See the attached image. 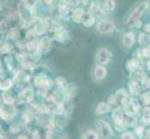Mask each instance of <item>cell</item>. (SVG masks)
I'll return each instance as SVG.
<instances>
[{"label":"cell","instance_id":"d6986e66","mask_svg":"<svg viewBox=\"0 0 150 139\" xmlns=\"http://www.w3.org/2000/svg\"><path fill=\"white\" fill-rule=\"evenodd\" d=\"M140 97L144 106H150V91L142 93L140 95Z\"/></svg>","mask_w":150,"mask_h":139},{"label":"cell","instance_id":"cb8c5ba5","mask_svg":"<svg viewBox=\"0 0 150 139\" xmlns=\"http://www.w3.org/2000/svg\"><path fill=\"white\" fill-rule=\"evenodd\" d=\"M120 137H121V139H136L134 133L132 132H130V131H125L121 135Z\"/></svg>","mask_w":150,"mask_h":139},{"label":"cell","instance_id":"484cf974","mask_svg":"<svg viewBox=\"0 0 150 139\" xmlns=\"http://www.w3.org/2000/svg\"><path fill=\"white\" fill-rule=\"evenodd\" d=\"M59 11H60L62 16L64 17V15H68V13H69V8H67L66 6H61L60 8H59Z\"/></svg>","mask_w":150,"mask_h":139},{"label":"cell","instance_id":"83f0119b","mask_svg":"<svg viewBox=\"0 0 150 139\" xmlns=\"http://www.w3.org/2000/svg\"><path fill=\"white\" fill-rule=\"evenodd\" d=\"M80 2V0H68V3L70 5H75V6H76V5H79Z\"/></svg>","mask_w":150,"mask_h":139},{"label":"cell","instance_id":"f1b7e54d","mask_svg":"<svg viewBox=\"0 0 150 139\" xmlns=\"http://www.w3.org/2000/svg\"><path fill=\"white\" fill-rule=\"evenodd\" d=\"M144 136L146 137V139H150V128L144 131Z\"/></svg>","mask_w":150,"mask_h":139},{"label":"cell","instance_id":"3957f363","mask_svg":"<svg viewBox=\"0 0 150 139\" xmlns=\"http://www.w3.org/2000/svg\"><path fill=\"white\" fill-rule=\"evenodd\" d=\"M116 29V24L109 20H101L97 23V31L100 34H107L113 33Z\"/></svg>","mask_w":150,"mask_h":139},{"label":"cell","instance_id":"30bf717a","mask_svg":"<svg viewBox=\"0 0 150 139\" xmlns=\"http://www.w3.org/2000/svg\"><path fill=\"white\" fill-rule=\"evenodd\" d=\"M126 69L130 71L131 73L138 71L139 69H140V61L135 58H132L131 59H129L126 62Z\"/></svg>","mask_w":150,"mask_h":139},{"label":"cell","instance_id":"f546056e","mask_svg":"<svg viewBox=\"0 0 150 139\" xmlns=\"http://www.w3.org/2000/svg\"><path fill=\"white\" fill-rule=\"evenodd\" d=\"M45 1V3H47V4H50L51 2H53L54 0H44Z\"/></svg>","mask_w":150,"mask_h":139},{"label":"cell","instance_id":"7402d4cb","mask_svg":"<svg viewBox=\"0 0 150 139\" xmlns=\"http://www.w3.org/2000/svg\"><path fill=\"white\" fill-rule=\"evenodd\" d=\"M23 98L25 96H26V98H25V101L26 102H29L33 99V96H34V93H33V90L31 89H26L24 92H23Z\"/></svg>","mask_w":150,"mask_h":139},{"label":"cell","instance_id":"8992f818","mask_svg":"<svg viewBox=\"0 0 150 139\" xmlns=\"http://www.w3.org/2000/svg\"><path fill=\"white\" fill-rule=\"evenodd\" d=\"M112 59V53L105 47H102L97 52V61L102 66L107 65Z\"/></svg>","mask_w":150,"mask_h":139},{"label":"cell","instance_id":"ba28073f","mask_svg":"<svg viewBox=\"0 0 150 139\" xmlns=\"http://www.w3.org/2000/svg\"><path fill=\"white\" fill-rule=\"evenodd\" d=\"M142 90L143 88L140 84L132 80L130 81V83H129V93H130L132 96L135 97L140 96L142 94Z\"/></svg>","mask_w":150,"mask_h":139},{"label":"cell","instance_id":"836d02e7","mask_svg":"<svg viewBox=\"0 0 150 139\" xmlns=\"http://www.w3.org/2000/svg\"><path fill=\"white\" fill-rule=\"evenodd\" d=\"M149 8H150V5H149Z\"/></svg>","mask_w":150,"mask_h":139},{"label":"cell","instance_id":"4316f807","mask_svg":"<svg viewBox=\"0 0 150 139\" xmlns=\"http://www.w3.org/2000/svg\"><path fill=\"white\" fill-rule=\"evenodd\" d=\"M144 30L147 34H150V23H147L144 26Z\"/></svg>","mask_w":150,"mask_h":139},{"label":"cell","instance_id":"d6a6232c","mask_svg":"<svg viewBox=\"0 0 150 139\" xmlns=\"http://www.w3.org/2000/svg\"><path fill=\"white\" fill-rule=\"evenodd\" d=\"M146 47H147V48H149V49H150V44H149V45H147V46H146Z\"/></svg>","mask_w":150,"mask_h":139},{"label":"cell","instance_id":"44dd1931","mask_svg":"<svg viewBox=\"0 0 150 139\" xmlns=\"http://www.w3.org/2000/svg\"><path fill=\"white\" fill-rule=\"evenodd\" d=\"M49 83V80L46 78L45 76H39L35 79V85H38V86H46L47 84Z\"/></svg>","mask_w":150,"mask_h":139},{"label":"cell","instance_id":"ac0fdd59","mask_svg":"<svg viewBox=\"0 0 150 139\" xmlns=\"http://www.w3.org/2000/svg\"><path fill=\"white\" fill-rule=\"evenodd\" d=\"M116 1L115 0H105L103 2V7L107 10V11H113L116 8Z\"/></svg>","mask_w":150,"mask_h":139},{"label":"cell","instance_id":"5b68a950","mask_svg":"<svg viewBox=\"0 0 150 139\" xmlns=\"http://www.w3.org/2000/svg\"><path fill=\"white\" fill-rule=\"evenodd\" d=\"M113 121L115 123L116 127L120 130H123L124 128L127 127L125 124V118H124V111L121 108H117L113 110Z\"/></svg>","mask_w":150,"mask_h":139},{"label":"cell","instance_id":"d4e9b609","mask_svg":"<svg viewBox=\"0 0 150 139\" xmlns=\"http://www.w3.org/2000/svg\"><path fill=\"white\" fill-rule=\"evenodd\" d=\"M141 54H142V57L144 59H150V49L147 48V47H144L142 50H141Z\"/></svg>","mask_w":150,"mask_h":139},{"label":"cell","instance_id":"6da1fadb","mask_svg":"<svg viewBox=\"0 0 150 139\" xmlns=\"http://www.w3.org/2000/svg\"><path fill=\"white\" fill-rule=\"evenodd\" d=\"M149 0H144V1L140 2L137 6L135 7L131 14L129 15V17L126 20V25L130 27L135 26L136 23L141 22L140 19L143 17V15L146 13V10L149 8Z\"/></svg>","mask_w":150,"mask_h":139},{"label":"cell","instance_id":"7a4b0ae2","mask_svg":"<svg viewBox=\"0 0 150 139\" xmlns=\"http://www.w3.org/2000/svg\"><path fill=\"white\" fill-rule=\"evenodd\" d=\"M123 110L128 116L135 117L141 110V104L136 97H129L128 100L123 104Z\"/></svg>","mask_w":150,"mask_h":139},{"label":"cell","instance_id":"8fae6325","mask_svg":"<svg viewBox=\"0 0 150 139\" xmlns=\"http://www.w3.org/2000/svg\"><path fill=\"white\" fill-rule=\"evenodd\" d=\"M81 22H83L84 26L90 27V26H91V25H93V23L95 22V17H94V15L92 14L91 11L84 12L83 18H82Z\"/></svg>","mask_w":150,"mask_h":139},{"label":"cell","instance_id":"52a82bcc","mask_svg":"<svg viewBox=\"0 0 150 139\" xmlns=\"http://www.w3.org/2000/svg\"><path fill=\"white\" fill-rule=\"evenodd\" d=\"M135 34L133 32H127L124 33L121 37L122 45L127 49H130L132 47V45L135 44Z\"/></svg>","mask_w":150,"mask_h":139},{"label":"cell","instance_id":"277c9868","mask_svg":"<svg viewBox=\"0 0 150 139\" xmlns=\"http://www.w3.org/2000/svg\"><path fill=\"white\" fill-rule=\"evenodd\" d=\"M97 128L100 136L103 139H109L113 136V130L111 125L107 122L103 120H99L97 122Z\"/></svg>","mask_w":150,"mask_h":139},{"label":"cell","instance_id":"9c48e42d","mask_svg":"<svg viewBox=\"0 0 150 139\" xmlns=\"http://www.w3.org/2000/svg\"><path fill=\"white\" fill-rule=\"evenodd\" d=\"M106 74H107V71L105 66L98 65L95 67V69L93 71V76L96 80H99V81L103 80L106 77Z\"/></svg>","mask_w":150,"mask_h":139},{"label":"cell","instance_id":"4dcf8cb0","mask_svg":"<svg viewBox=\"0 0 150 139\" xmlns=\"http://www.w3.org/2000/svg\"><path fill=\"white\" fill-rule=\"evenodd\" d=\"M147 67H148V69L150 70V60L147 62Z\"/></svg>","mask_w":150,"mask_h":139},{"label":"cell","instance_id":"2e32d148","mask_svg":"<svg viewBox=\"0 0 150 139\" xmlns=\"http://www.w3.org/2000/svg\"><path fill=\"white\" fill-rule=\"evenodd\" d=\"M83 15H84L83 9L76 8L73 12V14H72V20H73V22H75L76 23H79V22H81L82 18H83Z\"/></svg>","mask_w":150,"mask_h":139},{"label":"cell","instance_id":"e0dca14e","mask_svg":"<svg viewBox=\"0 0 150 139\" xmlns=\"http://www.w3.org/2000/svg\"><path fill=\"white\" fill-rule=\"evenodd\" d=\"M144 125H135L134 126V136H137L138 138H143L144 136Z\"/></svg>","mask_w":150,"mask_h":139},{"label":"cell","instance_id":"ffe728a7","mask_svg":"<svg viewBox=\"0 0 150 139\" xmlns=\"http://www.w3.org/2000/svg\"><path fill=\"white\" fill-rule=\"evenodd\" d=\"M84 139H99V136L95 131L89 130L84 135Z\"/></svg>","mask_w":150,"mask_h":139},{"label":"cell","instance_id":"603a6c76","mask_svg":"<svg viewBox=\"0 0 150 139\" xmlns=\"http://www.w3.org/2000/svg\"><path fill=\"white\" fill-rule=\"evenodd\" d=\"M10 85H11V81L10 80L5 79L0 82V88L1 89H8Z\"/></svg>","mask_w":150,"mask_h":139},{"label":"cell","instance_id":"4fadbf2b","mask_svg":"<svg viewBox=\"0 0 150 139\" xmlns=\"http://www.w3.org/2000/svg\"><path fill=\"white\" fill-rule=\"evenodd\" d=\"M110 110H111V105L109 103L101 102L96 107V113L98 115H102V114H105V113H107L108 111H110Z\"/></svg>","mask_w":150,"mask_h":139},{"label":"cell","instance_id":"5bb4252c","mask_svg":"<svg viewBox=\"0 0 150 139\" xmlns=\"http://www.w3.org/2000/svg\"><path fill=\"white\" fill-rule=\"evenodd\" d=\"M138 43L140 44L144 47L150 44V35L147 34L146 33H141L138 35Z\"/></svg>","mask_w":150,"mask_h":139},{"label":"cell","instance_id":"7c38bea8","mask_svg":"<svg viewBox=\"0 0 150 139\" xmlns=\"http://www.w3.org/2000/svg\"><path fill=\"white\" fill-rule=\"evenodd\" d=\"M115 96H116L117 102H121L122 105H123L129 98V93L127 92L126 89L121 88V89L117 91V93L115 94Z\"/></svg>","mask_w":150,"mask_h":139},{"label":"cell","instance_id":"9a60e30c","mask_svg":"<svg viewBox=\"0 0 150 139\" xmlns=\"http://www.w3.org/2000/svg\"><path fill=\"white\" fill-rule=\"evenodd\" d=\"M142 122L144 125L150 124V106H146L144 108L142 114Z\"/></svg>","mask_w":150,"mask_h":139},{"label":"cell","instance_id":"1f68e13d","mask_svg":"<svg viewBox=\"0 0 150 139\" xmlns=\"http://www.w3.org/2000/svg\"><path fill=\"white\" fill-rule=\"evenodd\" d=\"M148 87H149V88H150V78L148 79Z\"/></svg>","mask_w":150,"mask_h":139}]
</instances>
